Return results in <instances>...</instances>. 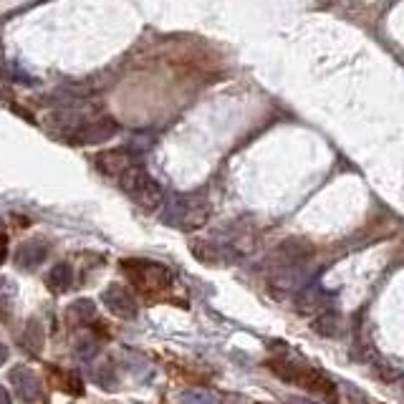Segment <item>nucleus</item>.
<instances>
[{
	"instance_id": "nucleus-1",
	"label": "nucleus",
	"mask_w": 404,
	"mask_h": 404,
	"mask_svg": "<svg viewBox=\"0 0 404 404\" xmlns=\"http://www.w3.org/2000/svg\"><path fill=\"white\" fill-rule=\"evenodd\" d=\"M121 192L129 197L132 202H137L142 210H157L164 200V192H162V185L152 177L147 169H142L139 164H132L124 172L116 177Z\"/></svg>"
},
{
	"instance_id": "nucleus-2",
	"label": "nucleus",
	"mask_w": 404,
	"mask_h": 404,
	"mask_svg": "<svg viewBox=\"0 0 404 404\" xmlns=\"http://www.w3.org/2000/svg\"><path fill=\"white\" fill-rule=\"evenodd\" d=\"M121 271L127 273L129 281H132L145 296L162 293V291H167L174 283V273L169 271L164 263H157V260L129 258L121 263Z\"/></svg>"
},
{
	"instance_id": "nucleus-3",
	"label": "nucleus",
	"mask_w": 404,
	"mask_h": 404,
	"mask_svg": "<svg viewBox=\"0 0 404 404\" xmlns=\"http://www.w3.org/2000/svg\"><path fill=\"white\" fill-rule=\"evenodd\" d=\"M210 218V205L205 197L197 195H177L172 197L164 213H162V220L167 223L169 228H179V230L192 232L197 228H202Z\"/></svg>"
},
{
	"instance_id": "nucleus-4",
	"label": "nucleus",
	"mask_w": 404,
	"mask_h": 404,
	"mask_svg": "<svg viewBox=\"0 0 404 404\" xmlns=\"http://www.w3.org/2000/svg\"><path fill=\"white\" fill-rule=\"evenodd\" d=\"M119 132V124L109 116L104 119H94V121H84L74 134H71L66 142L71 145H79V147H86V145H101V142H109L114 134Z\"/></svg>"
},
{
	"instance_id": "nucleus-5",
	"label": "nucleus",
	"mask_w": 404,
	"mask_h": 404,
	"mask_svg": "<svg viewBox=\"0 0 404 404\" xmlns=\"http://www.w3.org/2000/svg\"><path fill=\"white\" fill-rule=\"evenodd\" d=\"M101 303L109 308V313H114L116 318H124V321H132L139 313L137 298L132 296V291H127L124 286H116V283H111L101 291Z\"/></svg>"
},
{
	"instance_id": "nucleus-6",
	"label": "nucleus",
	"mask_w": 404,
	"mask_h": 404,
	"mask_svg": "<svg viewBox=\"0 0 404 404\" xmlns=\"http://www.w3.org/2000/svg\"><path fill=\"white\" fill-rule=\"evenodd\" d=\"M48 242L46 240H26V242H21L16 248V266L18 268H23V271H30V268H35V266H40L43 260L48 258Z\"/></svg>"
},
{
	"instance_id": "nucleus-7",
	"label": "nucleus",
	"mask_w": 404,
	"mask_h": 404,
	"mask_svg": "<svg viewBox=\"0 0 404 404\" xmlns=\"http://www.w3.org/2000/svg\"><path fill=\"white\" fill-rule=\"evenodd\" d=\"M94 164H96V169H101L106 177H114L116 179L121 172H124V169L132 167V164H137V162H134V157L129 155V152H124V150H109V152H101V155H96Z\"/></svg>"
},
{
	"instance_id": "nucleus-8",
	"label": "nucleus",
	"mask_w": 404,
	"mask_h": 404,
	"mask_svg": "<svg viewBox=\"0 0 404 404\" xmlns=\"http://www.w3.org/2000/svg\"><path fill=\"white\" fill-rule=\"evenodd\" d=\"M11 381H13V387H16L18 399L33 402V399L40 397V381L35 379V374L28 366H16V369H11Z\"/></svg>"
},
{
	"instance_id": "nucleus-9",
	"label": "nucleus",
	"mask_w": 404,
	"mask_h": 404,
	"mask_svg": "<svg viewBox=\"0 0 404 404\" xmlns=\"http://www.w3.org/2000/svg\"><path fill=\"white\" fill-rule=\"evenodd\" d=\"M46 286H48V291H53V293H66V291L74 286V268H71L69 263H58V266H53L46 276Z\"/></svg>"
},
{
	"instance_id": "nucleus-10",
	"label": "nucleus",
	"mask_w": 404,
	"mask_h": 404,
	"mask_svg": "<svg viewBox=\"0 0 404 404\" xmlns=\"http://www.w3.org/2000/svg\"><path fill=\"white\" fill-rule=\"evenodd\" d=\"M43 344H46L43 326H40L35 318H30V321L26 323L23 336H21V347H23L26 352H30V354H40V352H43Z\"/></svg>"
},
{
	"instance_id": "nucleus-11",
	"label": "nucleus",
	"mask_w": 404,
	"mask_h": 404,
	"mask_svg": "<svg viewBox=\"0 0 404 404\" xmlns=\"http://www.w3.org/2000/svg\"><path fill=\"white\" fill-rule=\"evenodd\" d=\"M69 318L76 323H91L96 318V303L89 298H81V301H74L69 308Z\"/></svg>"
},
{
	"instance_id": "nucleus-12",
	"label": "nucleus",
	"mask_w": 404,
	"mask_h": 404,
	"mask_svg": "<svg viewBox=\"0 0 404 404\" xmlns=\"http://www.w3.org/2000/svg\"><path fill=\"white\" fill-rule=\"evenodd\" d=\"M339 326H341V318L336 316L334 311H323L321 316L313 321V329L323 336H336L339 334Z\"/></svg>"
},
{
	"instance_id": "nucleus-13",
	"label": "nucleus",
	"mask_w": 404,
	"mask_h": 404,
	"mask_svg": "<svg viewBox=\"0 0 404 404\" xmlns=\"http://www.w3.org/2000/svg\"><path fill=\"white\" fill-rule=\"evenodd\" d=\"M94 381H96L99 387H104V389H116V369H114V364L106 361L101 364V366H96V371H94Z\"/></svg>"
},
{
	"instance_id": "nucleus-14",
	"label": "nucleus",
	"mask_w": 404,
	"mask_h": 404,
	"mask_svg": "<svg viewBox=\"0 0 404 404\" xmlns=\"http://www.w3.org/2000/svg\"><path fill=\"white\" fill-rule=\"evenodd\" d=\"M61 389L69 394H81L84 392V384H81V379L74 371H66V374H61Z\"/></svg>"
},
{
	"instance_id": "nucleus-15",
	"label": "nucleus",
	"mask_w": 404,
	"mask_h": 404,
	"mask_svg": "<svg viewBox=\"0 0 404 404\" xmlns=\"http://www.w3.org/2000/svg\"><path fill=\"white\" fill-rule=\"evenodd\" d=\"M96 352H99L96 339H81V341H79V347H76V357L84 359V361H89V359H91Z\"/></svg>"
},
{
	"instance_id": "nucleus-16",
	"label": "nucleus",
	"mask_w": 404,
	"mask_h": 404,
	"mask_svg": "<svg viewBox=\"0 0 404 404\" xmlns=\"http://www.w3.org/2000/svg\"><path fill=\"white\" fill-rule=\"evenodd\" d=\"M6 255H8V242H6V237L0 235V263L6 260Z\"/></svg>"
},
{
	"instance_id": "nucleus-17",
	"label": "nucleus",
	"mask_w": 404,
	"mask_h": 404,
	"mask_svg": "<svg viewBox=\"0 0 404 404\" xmlns=\"http://www.w3.org/2000/svg\"><path fill=\"white\" fill-rule=\"evenodd\" d=\"M6 361H8V347L6 344H0V366H3Z\"/></svg>"
},
{
	"instance_id": "nucleus-18",
	"label": "nucleus",
	"mask_w": 404,
	"mask_h": 404,
	"mask_svg": "<svg viewBox=\"0 0 404 404\" xmlns=\"http://www.w3.org/2000/svg\"><path fill=\"white\" fill-rule=\"evenodd\" d=\"M8 402H11V394H8L6 389L0 387V404H8Z\"/></svg>"
},
{
	"instance_id": "nucleus-19",
	"label": "nucleus",
	"mask_w": 404,
	"mask_h": 404,
	"mask_svg": "<svg viewBox=\"0 0 404 404\" xmlns=\"http://www.w3.org/2000/svg\"><path fill=\"white\" fill-rule=\"evenodd\" d=\"M0 230H3V218H0Z\"/></svg>"
},
{
	"instance_id": "nucleus-20",
	"label": "nucleus",
	"mask_w": 404,
	"mask_h": 404,
	"mask_svg": "<svg viewBox=\"0 0 404 404\" xmlns=\"http://www.w3.org/2000/svg\"><path fill=\"white\" fill-rule=\"evenodd\" d=\"M0 316H3V311H0Z\"/></svg>"
}]
</instances>
